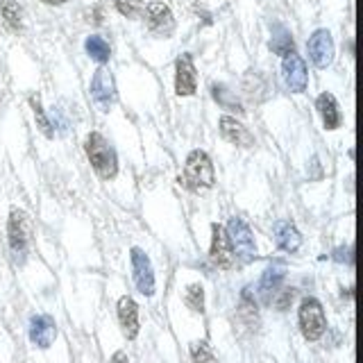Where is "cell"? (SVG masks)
Masks as SVG:
<instances>
[{
    "label": "cell",
    "instance_id": "cell-32",
    "mask_svg": "<svg viewBox=\"0 0 363 363\" xmlns=\"http://www.w3.org/2000/svg\"><path fill=\"white\" fill-rule=\"evenodd\" d=\"M41 3H45V5H64V3H68V0H41Z\"/></svg>",
    "mask_w": 363,
    "mask_h": 363
},
{
    "label": "cell",
    "instance_id": "cell-8",
    "mask_svg": "<svg viewBox=\"0 0 363 363\" xmlns=\"http://www.w3.org/2000/svg\"><path fill=\"white\" fill-rule=\"evenodd\" d=\"M91 98L102 111H109L113 100H116V84H113V77L105 66L96 68L94 79H91Z\"/></svg>",
    "mask_w": 363,
    "mask_h": 363
},
{
    "label": "cell",
    "instance_id": "cell-23",
    "mask_svg": "<svg viewBox=\"0 0 363 363\" xmlns=\"http://www.w3.org/2000/svg\"><path fill=\"white\" fill-rule=\"evenodd\" d=\"M0 14H3L9 30L18 32L23 28V9L16 0H0Z\"/></svg>",
    "mask_w": 363,
    "mask_h": 363
},
{
    "label": "cell",
    "instance_id": "cell-18",
    "mask_svg": "<svg viewBox=\"0 0 363 363\" xmlns=\"http://www.w3.org/2000/svg\"><path fill=\"white\" fill-rule=\"evenodd\" d=\"M315 109H318V113H320L325 130H338L340 128V123H343V113H340L338 100L332 94H327L325 91V94L318 96Z\"/></svg>",
    "mask_w": 363,
    "mask_h": 363
},
{
    "label": "cell",
    "instance_id": "cell-17",
    "mask_svg": "<svg viewBox=\"0 0 363 363\" xmlns=\"http://www.w3.org/2000/svg\"><path fill=\"white\" fill-rule=\"evenodd\" d=\"M272 232H275V243L279 250L289 255H295L302 247V234L291 220H277L272 225Z\"/></svg>",
    "mask_w": 363,
    "mask_h": 363
},
{
    "label": "cell",
    "instance_id": "cell-22",
    "mask_svg": "<svg viewBox=\"0 0 363 363\" xmlns=\"http://www.w3.org/2000/svg\"><path fill=\"white\" fill-rule=\"evenodd\" d=\"M238 318H241L247 327H255L259 323L257 300H255V295L250 293V289H243V293H241V302H238Z\"/></svg>",
    "mask_w": 363,
    "mask_h": 363
},
{
    "label": "cell",
    "instance_id": "cell-30",
    "mask_svg": "<svg viewBox=\"0 0 363 363\" xmlns=\"http://www.w3.org/2000/svg\"><path fill=\"white\" fill-rule=\"evenodd\" d=\"M109 363H130L128 352H123V350L113 352V354H111V361H109Z\"/></svg>",
    "mask_w": 363,
    "mask_h": 363
},
{
    "label": "cell",
    "instance_id": "cell-21",
    "mask_svg": "<svg viewBox=\"0 0 363 363\" xmlns=\"http://www.w3.org/2000/svg\"><path fill=\"white\" fill-rule=\"evenodd\" d=\"M84 48H86V55L91 57L94 62H98L100 66L102 64H107L109 62V57H111V48H109V43L100 37V34H91V37L84 41Z\"/></svg>",
    "mask_w": 363,
    "mask_h": 363
},
{
    "label": "cell",
    "instance_id": "cell-5",
    "mask_svg": "<svg viewBox=\"0 0 363 363\" xmlns=\"http://www.w3.org/2000/svg\"><path fill=\"white\" fill-rule=\"evenodd\" d=\"M227 238H230L232 252L236 259H241L243 264H250V261L257 259V243H255V234L250 230V225L243 218H230L225 227Z\"/></svg>",
    "mask_w": 363,
    "mask_h": 363
},
{
    "label": "cell",
    "instance_id": "cell-16",
    "mask_svg": "<svg viewBox=\"0 0 363 363\" xmlns=\"http://www.w3.org/2000/svg\"><path fill=\"white\" fill-rule=\"evenodd\" d=\"M218 128H220V134L225 141H230L232 145H238V147H252L255 145V136L250 132L241 121H236L234 116H220L218 121Z\"/></svg>",
    "mask_w": 363,
    "mask_h": 363
},
{
    "label": "cell",
    "instance_id": "cell-19",
    "mask_svg": "<svg viewBox=\"0 0 363 363\" xmlns=\"http://www.w3.org/2000/svg\"><path fill=\"white\" fill-rule=\"evenodd\" d=\"M270 50L275 55L281 57H289L291 52H295V41H293V34L284 28V26H275L272 28V37H270Z\"/></svg>",
    "mask_w": 363,
    "mask_h": 363
},
{
    "label": "cell",
    "instance_id": "cell-26",
    "mask_svg": "<svg viewBox=\"0 0 363 363\" xmlns=\"http://www.w3.org/2000/svg\"><path fill=\"white\" fill-rule=\"evenodd\" d=\"M30 105L34 109V118H37V125L39 130L48 136V139H52V125L48 121V116H45V109L41 107V98L39 96H30Z\"/></svg>",
    "mask_w": 363,
    "mask_h": 363
},
{
    "label": "cell",
    "instance_id": "cell-9",
    "mask_svg": "<svg viewBox=\"0 0 363 363\" xmlns=\"http://www.w3.org/2000/svg\"><path fill=\"white\" fill-rule=\"evenodd\" d=\"M209 259L216 268H232L234 266V252L230 245V238H227L225 227L213 223L211 225V247H209Z\"/></svg>",
    "mask_w": 363,
    "mask_h": 363
},
{
    "label": "cell",
    "instance_id": "cell-15",
    "mask_svg": "<svg viewBox=\"0 0 363 363\" xmlns=\"http://www.w3.org/2000/svg\"><path fill=\"white\" fill-rule=\"evenodd\" d=\"M116 313H118V323L121 329L128 340H134L139 336V304H136L130 295H123L116 304Z\"/></svg>",
    "mask_w": 363,
    "mask_h": 363
},
{
    "label": "cell",
    "instance_id": "cell-24",
    "mask_svg": "<svg viewBox=\"0 0 363 363\" xmlns=\"http://www.w3.org/2000/svg\"><path fill=\"white\" fill-rule=\"evenodd\" d=\"M184 304L193 313H204V286L202 284H189L184 291Z\"/></svg>",
    "mask_w": 363,
    "mask_h": 363
},
{
    "label": "cell",
    "instance_id": "cell-20",
    "mask_svg": "<svg viewBox=\"0 0 363 363\" xmlns=\"http://www.w3.org/2000/svg\"><path fill=\"white\" fill-rule=\"evenodd\" d=\"M211 96H213V100L218 102V105L223 107V109H230V111H245L243 109V105H241V100L236 98V94L234 91H230L225 84H220V82H213L211 84Z\"/></svg>",
    "mask_w": 363,
    "mask_h": 363
},
{
    "label": "cell",
    "instance_id": "cell-27",
    "mask_svg": "<svg viewBox=\"0 0 363 363\" xmlns=\"http://www.w3.org/2000/svg\"><path fill=\"white\" fill-rule=\"evenodd\" d=\"M113 5L128 18H139L143 14V0H113Z\"/></svg>",
    "mask_w": 363,
    "mask_h": 363
},
{
    "label": "cell",
    "instance_id": "cell-14",
    "mask_svg": "<svg viewBox=\"0 0 363 363\" xmlns=\"http://www.w3.org/2000/svg\"><path fill=\"white\" fill-rule=\"evenodd\" d=\"M57 338V323L48 313H37L30 318V340L41 350H48Z\"/></svg>",
    "mask_w": 363,
    "mask_h": 363
},
{
    "label": "cell",
    "instance_id": "cell-31",
    "mask_svg": "<svg viewBox=\"0 0 363 363\" xmlns=\"http://www.w3.org/2000/svg\"><path fill=\"white\" fill-rule=\"evenodd\" d=\"M94 23H102V9L94 7Z\"/></svg>",
    "mask_w": 363,
    "mask_h": 363
},
{
    "label": "cell",
    "instance_id": "cell-3",
    "mask_svg": "<svg viewBox=\"0 0 363 363\" xmlns=\"http://www.w3.org/2000/svg\"><path fill=\"white\" fill-rule=\"evenodd\" d=\"M32 241V220L23 209H11L7 220V243L16 264H23L28 257V247Z\"/></svg>",
    "mask_w": 363,
    "mask_h": 363
},
{
    "label": "cell",
    "instance_id": "cell-28",
    "mask_svg": "<svg viewBox=\"0 0 363 363\" xmlns=\"http://www.w3.org/2000/svg\"><path fill=\"white\" fill-rule=\"evenodd\" d=\"M293 300H295V289H279L275 293V298H272V302H275V306H277V311H289Z\"/></svg>",
    "mask_w": 363,
    "mask_h": 363
},
{
    "label": "cell",
    "instance_id": "cell-25",
    "mask_svg": "<svg viewBox=\"0 0 363 363\" xmlns=\"http://www.w3.org/2000/svg\"><path fill=\"white\" fill-rule=\"evenodd\" d=\"M191 361L193 363H216V354L207 340H196L191 343Z\"/></svg>",
    "mask_w": 363,
    "mask_h": 363
},
{
    "label": "cell",
    "instance_id": "cell-29",
    "mask_svg": "<svg viewBox=\"0 0 363 363\" xmlns=\"http://www.w3.org/2000/svg\"><path fill=\"white\" fill-rule=\"evenodd\" d=\"M334 261H338V264H350V261H352V250L350 247H336L334 250Z\"/></svg>",
    "mask_w": 363,
    "mask_h": 363
},
{
    "label": "cell",
    "instance_id": "cell-10",
    "mask_svg": "<svg viewBox=\"0 0 363 363\" xmlns=\"http://www.w3.org/2000/svg\"><path fill=\"white\" fill-rule=\"evenodd\" d=\"M306 48H309V57L315 68H327L334 62V39H332V32L325 28L315 30L311 34Z\"/></svg>",
    "mask_w": 363,
    "mask_h": 363
},
{
    "label": "cell",
    "instance_id": "cell-11",
    "mask_svg": "<svg viewBox=\"0 0 363 363\" xmlns=\"http://www.w3.org/2000/svg\"><path fill=\"white\" fill-rule=\"evenodd\" d=\"M284 279H286V264L284 261H272V264L264 270V275L259 279V286H257V293L264 304H272V298H275V293L281 289Z\"/></svg>",
    "mask_w": 363,
    "mask_h": 363
},
{
    "label": "cell",
    "instance_id": "cell-13",
    "mask_svg": "<svg viewBox=\"0 0 363 363\" xmlns=\"http://www.w3.org/2000/svg\"><path fill=\"white\" fill-rule=\"evenodd\" d=\"M198 89V73H196V64H193V57L184 52L175 62V94L177 96H193Z\"/></svg>",
    "mask_w": 363,
    "mask_h": 363
},
{
    "label": "cell",
    "instance_id": "cell-12",
    "mask_svg": "<svg viewBox=\"0 0 363 363\" xmlns=\"http://www.w3.org/2000/svg\"><path fill=\"white\" fill-rule=\"evenodd\" d=\"M281 73H284V82L293 91V94H302L309 84V71H306V64L300 55L291 52L289 57H284L281 64Z\"/></svg>",
    "mask_w": 363,
    "mask_h": 363
},
{
    "label": "cell",
    "instance_id": "cell-7",
    "mask_svg": "<svg viewBox=\"0 0 363 363\" xmlns=\"http://www.w3.org/2000/svg\"><path fill=\"white\" fill-rule=\"evenodd\" d=\"M145 23H147V30L157 37H170L175 32V16L170 7L162 0H155V3H147L145 5Z\"/></svg>",
    "mask_w": 363,
    "mask_h": 363
},
{
    "label": "cell",
    "instance_id": "cell-1",
    "mask_svg": "<svg viewBox=\"0 0 363 363\" xmlns=\"http://www.w3.org/2000/svg\"><path fill=\"white\" fill-rule=\"evenodd\" d=\"M84 150H86V157L94 170L98 173V177L102 179H113L118 173V159H116V152H113V147L109 145V141L102 136L100 132H91L84 141Z\"/></svg>",
    "mask_w": 363,
    "mask_h": 363
},
{
    "label": "cell",
    "instance_id": "cell-6",
    "mask_svg": "<svg viewBox=\"0 0 363 363\" xmlns=\"http://www.w3.org/2000/svg\"><path fill=\"white\" fill-rule=\"evenodd\" d=\"M130 261H132V279L136 284V289H139V293L145 295V298H150V295H155V289H157L155 268H152L150 257H147L141 247H132Z\"/></svg>",
    "mask_w": 363,
    "mask_h": 363
},
{
    "label": "cell",
    "instance_id": "cell-4",
    "mask_svg": "<svg viewBox=\"0 0 363 363\" xmlns=\"http://www.w3.org/2000/svg\"><path fill=\"white\" fill-rule=\"evenodd\" d=\"M298 323H300V332L306 340H320L323 334L327 332V318L320 300L315 298H304L300 302V311H298Z\"/></svg>",
    "mask_w": 363,
    "mask_h": 363
},
{
    "label": "cell",
    "instance_id": "cell-2",
    "mask_svg": "<svg viewBox=\"0 0 363 363\" xmlns=\"http://www.w3.org/2000/svg\"><path fill=\"white\" fill-rule=\"evenodd\" d=\"M179 184L191 191H204L216 184V173L209 155L204 150H191L184 164V175L179 177Z\"/></svg>",
    "mask_w": 363,
    "mask_h": 363
}]
</instances>
